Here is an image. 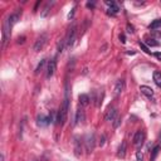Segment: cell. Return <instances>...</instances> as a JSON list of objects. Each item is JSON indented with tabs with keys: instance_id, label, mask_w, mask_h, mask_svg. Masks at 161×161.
Masks as SVG:
<instances>
[{
	"instance_id": "obj_39",
	"label": "cell",
	"mask_w": 161,
	"mask_h": 161,
	"mask_svg": "<svg viewBox=\"0 0 161 161\" xmlns=\"http://www.w3.org/2000/svg\"><path fill=\"white\" fill-rule=\"evenodd\" d=\"M33 161H37V160H33Z\"/></svg>"
},
{
	"instance_id": "obj_22",
	"label": "cell",
	"mask_w": 161,
	"mask_h": 161,
	"mask_svg": "<svg viewBox=\"0 0 161 161\" xmlns=\"http://www.w3.org/2000/svg\"><path fill=\"white\" fill-rule=\"evenodd\" d=\"M53 4H54V1H52V3H48V4L45 5V8H44V9H43L42 14H40V15H42L43 18H45V16L48 15V13H49V11H51L49 9H51V8H52V5H53Z\"/></svg>"
},
{
	"instance_id": "obj_16",
	"label": "cell",
	"mask_w": 161,
	"mask_h": 161,
	"mask_svg": "<svg viewBox=\"0 0 161 161\" xmlns=\"http://www.w3.org/2000/svg\"><path fill=\"white\" fill-rule=\"evenodd\" d=\"M160 145H156L154 149L151 150V155H150V161H155V159L157 157V155H159L160 152Z\"/></svg>"
},
{
	"instance_id": "obj_1",
	"label": "cell",
	"mask_w": 161,
	"mask_h": 161,
	"mask_svg": "<svg viewBox=\"0 0 161 161\" xmlns=\"http://www.w3.org/2000/svg\"><path fill=\"white\" fill-rule=\"evenodd\" d=\"M84 150H86L87 155L92 154L93 150H95V146H96V136L93 132H89L84 136Z\"/></svg>"
},
{
	"instance_id": "obj_7",
	"label": "cell",
	"mask_w": 161,
	"mask_h": 161,
	"mask_svg": "<svg viewBox=\"0 0 161 161\" xmlns=\"http://www.w3.org/2000/svg\"><path fill=\"white\" fill-rule=\"evenodd\" d=\"M55 68H57V59L55 58H52L51 60L48 62V67H47V80H49L51 77H53L54 72H55Z\"/></svg>"
},
{
	"instance_id": "obj_3",
	"label": "cell",
	"mask_w": 161,
	"mask_h": 161,
	"mask_svg": "<svg viewBox=\"0 0 161 161\" xmlns=\"http://www.w3.org/2000/svg\"><path fill=\"white\" fill-rule=\"evenodd\" d=\"M77 38V24L73 23V25L69 28L68 33L66 35V40H67V48H71V47L74 44V40Z\"/></svg>"
},
{
	"instance_id": "obj_32",
	"label": "cell",
	"mask_w": 161,
	"mask_h": 161,
	"mask_svg": "<svg viewBox=\"0 0 161 161\" xmlns=\"http://www.w3.org/2000/svg\"><path fill=\"white\" fill-rule=\"evenodd\" d=\"M133 27H132V25H131V24H127V33L128 34H132L133 33Z\"/></svg>"
},
{
	"instance_id": "obj_37",
	"label": "cell",
	"mask_w": 161,
	"mask_h": 161,
	"mask_svg": "<svg viewBox=\"0 0 161 161\" xmlns=\"http://www.w3.org/2000/svg\"><path fill=\"white\" fill-rule=\"evenodd\" d=\"M39 4H40V1H38L35 4V7H34V11H37V8H38V5H39Z\"/></svg>"
},
{
	"instance_id": "obj_34",
	"label": "cell",
	"mask_w": 161,
	"mask_h": 161,
	"mask_svg": "<svg viewBox=\"0 0 161 161\" xmlns=\"http://www.w3.org/2000/svg\"><path fill=\"white\" fill-rule=\"evenodd\" d=\"M24 42H25V37H19L18 40H16V43H18V44H23Z\"/></svg>"
},
{
	"instance_id": "obj_21",
	"label": "cell",
	"mask_w": 161,
	"mask_h": 161,
	"mask_svg": "<svg viewBox=\"0 0 161 161\" xmlns=\"http://www.w3.org/2000/svg\"><path fill=\"white\" fill-rule=\"evenodd\" d=\"M64 47H67V40H66V38L60 39V42L58 43V47H57V52H58V53H62L63 49H64Z\"/></svg>"
},
{
	"instance_id": "obj_10",
	"label": "cell",
	"mask_w": 161,
	"mask_h": 161,
	"mask_svg": "<svg viewBox=\"0 0 161 161\" xmlns=\"http://www.w3.org/2000/svg\"><path fill=\"white\" fill-rule=\"evenodd\" d=\"M20 16H22V9H16L13 14H10V15L8 16V20H9V23L11 24V27H13L15 23H18V20L20 19Z\"/></svg>"
},
{
	"instance_id": "obj_4",
	"label": "cell",
	"mask_w": 161,
	"mask_h": 161,
	"mask_svg": "<svg viewBox=\"0 0 161 161\" xmlns=\"http://www.w3.org/2000/svg\"><path fill=\"white\" fill-rule=\"evenodd\" d=\"M47 42H48V34H47V33H42L39 37L37 38L35 43H34V45H33V51L34 52H40L45 47Z\"/></svg>"
},
{
	"instance_id": "obj_26",
	"label": "cell",
	"mask_w": 161,
	"mask_h": 161,
	"mask_svg": "<svg viewBox=\"0 0 161 161\" xmlns=\"http://www.w3.org/2000/svg\"><path fill=\"white\" fill-rule=\"evenodd\" d=\"M113 121H115V122H113V128H118L120 125H121V121H122V120H121V116H117L116 118L113 120Z\"/></svg>"
},
{
	"instance_id": "obj_33",
	"label": "cell",
	"mask_w": 161,
	"mask_h": 161,
	"mask_svg": "<svg viewBox=\"0 0 161 161\" xmlns=\"http://www.w3.org/2000/svg\"><path fill=\"white\" fill-rule=\"evenodd\" d=\"M120 42H121L122 43V44H125V43H126V37H125V34H120Z\"/></svg>"
},
{
	"instance_id": "obj_8",
	"label": "cell",
	"mask_w": 161,
	"mask_h": 161,
	"mask_svg": "<svg viewBox=\"0 0 161 161\" xmlns=\"http://www.w3.org/2000/svg\"><path fill=\"white\" fill-rule=\"evenodd\" d=\"M76 121H74V125L76 124H83L84 121H86V113H84V110H83V107L81 106H78L77 108V111H76Z\"/></svg>"
},
{
	"instance_id": "obj_27",
	"label": "cell",
	"mask_w": 161,
	"mask_h": 161,
	"mask_svg": "<svg viewBox=\"0 0 161 161\" xmlns=\"http://www.w3.org/2000/svg\"><path fill=\"white\" fill-rule=\"evenodd\" d=\"M48 118H49V122H51V124H54L55 122V118H57V117H55V113L53 111H51V113L48 115Z\"/></svg>"
},
{
	"instance_id": "obj_5",
	"label": "cell",
	"mask_w": 161,
	"mask_h": 161,
	"mask_svg": "<svg viewBox=\"0 0 161 161\" xmlns=\"http://www.w3.org/2000/svg\"><path fill=\"white\" fill-rule=\"evenodd\" d=\"M74 141H73V151H74V156L76 157H81L82 156V151H83V141L80 136H74Z\"/></svg>"
},
{
	"instance_id": "obj_23",
	"label": "cell",
	"mask_w": 161,
	"mask_h": 161,
	"mask_svg": "<svg viewBox=\"0 0 161 161\" xmlns=\"http://www.w3.org/2000/svg\"><path fill=\"white\" fill-rule=\"evenodd\" d=\"M139 45H140V48H141L146 54H151V52H150V49H149V47L146 45L143 42H141V40H140V42H139Z\"/></svg>"
},
{
	"instance_id": "obj_29",
	"label": "cell",
	"mask_w": 161,
	"mask_h": 161,
	"mask_svg": "<svg viewBox=\"0 0 161 161\" xmlns=\"http://www.w3.org/2000/svg\"><path fill=\"white\" fill-rule=\"evenodd\" d=\"M74 14H76V7H73V8H72V10L69 11V14H68V19H69V20H72L73 18H74Z\"/></svg>"
},
{
	"instance_id": "obj_36",
	"label": "cell",
	"mask_w": 161,
	"mask_h": 161,
	"mask_svg": "<svg viewBox=\"0 0 161 161\" xmlns=\"http://www.w3.org/2000/svg\"><path fill=\"white\" fill-rule=\"evenodd\" d=\"M126 53H127V54H135V53H136V52H135V51H127V52H126Z\"/></svg>"
},
{
	"instance_id": "obj_11",
	"label": "cell",
	"mask_w": 161,
	"mask_h": 161,
	"mask_svg": "<svg viewBox=\"0 0 161 161\" xmlns=\"http://www.w3.org/2000/svg\"><path fill=\"white\" fill-rule=\"evenodd\" d=\"M124 88H125V81L124 80H118L116 82V84H115V92H113L115 97H118V96L122 93Z\"/></svg>"
},
{
	"instance_id": "obj_30",
	"label": "cell",
	"mask_w": 161,
	"mask_h": 161,
	"mask_svg": "<svg viewBox=\"0 0 161 161\" xmlns=\"http://www.w3.org/2000/svg\"><path fill=\"white\" fill-rule=\"evenodd\" d=\"M136 159H137V161H143V155H142L141 151L136 152Z\"/></svg>"
},
{
	"instance_id": "obj_2",
	"label": "cell",
	"mask_w": 161,
	"mask_h": 161,
	"mask_svg": "<svg viewBox=\"0 0 161 161\" xmlns=\"http://www.w3.org/2000/svg\"><path fill=\"white\" fill-rule=\"evenodd\" d=\"M11 24L9 23V20H8V18H5L4 20V23H3V49L5 48V45H7V43H8V39L10 38V33H11Z\"/></svg>"
},
{
	"instance_id": "obj_12",
	"label": "cell",
	"mask_w": 161,
	"mask_h": 161,
	"mask_svg": "<svg viewBox=\"0 0 161 161\" xmlns=\"http://www.w3.org/2000/svg\"><path fill=\"white\" fill-rule=\"evenodd\" d=\"M37 125L39 126V127H47L48 125H51V122H49L48 116L39 115V116L37 117Z\"/></svg>"
},
{
	"instance_id": "obj_17",
	"label": "cell",
	"mask_w": 161,
	"mask_h": 161,
	"mask_svg": "<svg viewBox=\"0 0 161 161\" xmlns=\"http://www.w3.org/2000/svg\"><path fill=\"white\" fill-rule=\"evenodd\" d=\"M118 11H120V8L117 7V4L115 3V4H113V5H111V7H110V9L107 10V14H108V15H111V16H115L116 14L118 13Z\"/></svg>"
},
{
	"instance_id": "obj_14",
	"label": "cell",
	"mask_w": 161,
	"mask_h": 161,
	"mask_svg": "<svg viewBox=\"0 0 161 161\" xmlns=\"http://www.w3.org/2000/svg\"><path fill=\"white\" fill-rule=\"evenodd\" d=\"M78 101H80V104L82 107H87L89 104V96L86 95V93H82V95H80V97H78Z\"/></svg>"
},
{
	"instance_id": "obj_15",
	"label": "cell",
	"mask_w": 161,
	"mask_h": 161,
	"mask_svg": "<svg viewBox=\"0 0 161 161\" xmlns=\"http://www.w3.org/2000/svg\"><path fill=\"white\" fill-rule=\"evenodd\" d=\"M140 91H141V93H143L145 96H147L149 98H152V97H154V91H152V88H150V87H147V86H141V87H140Z\"/></svg>"
},
{
	"instance_id": "obj_20",
	"label": "cell",
	"mask_w": 161,
	"mask_h": 161,
	"mask_svg": "<svg viewBox=\"0 0 161 161\" xmlns=\"http://www.w3.org/2000/svg\"><path fill=\"white\" fill-rule=\"evenodd\" d=\"M157 28H161V19H155L154 22L149 25V29H152V30H155V29H157Z\"/></svg>"
},
{
	"instance_id": "obj_35",
	"label": "cell",
	"mask_w": 161,
	"mask_h": 161,
	"mask_svg": "<svg viewBox=\"0 0 161 161\" xmlns=\"http://www.w3.org/2000/svg\"><path fill=\"white\" fill-rule=\"evenodd\" d=\"M154 55H155V57H156L159 60H161V53H160V52H156V53H154Z\"/></svg>"
},
{
	"instance_id": "obj_18",
	"label": "cell",
	"mask_w": 161,
	"mask_h": 161,
	"mask_svg": "<svg viewBox=\"0 0 161 161\" xmlns=\"http://www.w3.org/2000/svg\"><path fill=\"white\" fill-rule=\"evenodd\" d=\"M154 82L156 83L157 87H161V72L159 71L154 72Z\"/></svg>"
},
{
	"instance_id": "obj_9",
	"label": "cell",
	"mask_w": 161,
	"mask_h": 161,
	"mask_svg": "<svg viewBox=\"0 0 161 161\" xmlns=\"http://www.w3.org/2000/svg\"><path fill=\"white\" fill-rule=\"evenodd\" d=\"M116 117H117V108L116 107H110L107 110L106 115H104V120L108 122H112Z\"/></svg>"
},
{
	"instance_id": "obj_38",
	"label": "cell",
	"mask_w": 161,
	"mask_h": 161,
	"mask_svg": "<svg viewBox=\"0 0 161 161\" xmlns=\"http://www.w3.org/2000/svg\"><path fill=\"white\" fill-rule=\"evenodd\" d=\"M5 160V157H4V154H1V161H4Z\"/></svg>"
},
{
	"instance_id": "obj_13",
	"label": "cell",
	"mask_w": 161,
	"mask_h": 161,
	"mask_svg": "<svg viewBox=\"0 0 161 161\" xmlns=\"http://www.w3.org/2000/svg\"><path fill=\"white\" fill-rule=\"evenodd\" d=\"M126 151H127V142L124 140V141L121 142V145L118 146V150H117V156L121 157V159H124V157L126 156Z\"/></svg>"
},
{
	"instance_id": "obj_24",
	"label": "cell",
	"mask_w": 161,
	"mask_h": 161,
	"mask_svg": "<svg viewBox=\"0 0 161 161\" xmlns=\"http://www.w3.org/2000/svg\"><path fill=\"white\" fill-rule=\"evenodd\" d=\"M103 97H104V92L103 91H101V93H99V96H98V99H97V103H96V107L97 108L101 107L102 101H103Z\"/></svg>"
},
{
	"instance_id": "obj_28",
	"label": "cell",
	"mask_w": 161,
	"mask_h": 161,
	"mask_svg": "<svg viewBox=\"0 0 161 161\" xmlns=\"http://www.w3.org/2000/svg\"><path fill=\"white\" fill-rule=\"evenodd\" d=\"M104 143H106V135L102 133V135H101V137H99V146L102 147V146H103Z\"/></svg>"
},
{
	"instance_id": "obj_6",
	"label": "cell",
	"mask_w": 161,
	"mask_h": 161,
	"mask_svg": "<svg viewBox=\"0 0 161 161\" xmlns=\"http://www.w3.org/2000/svg\"><path fill=\"white\" fill-rule=\"evenodd\" d=\"M143 141H145V132H143L142 130H137L133 136V145L136 146L137 149H140L142 146Z\"/></svg>"
},
{
	"instance_id": "obj_25",
	"label": "cell",
	"mask_w": 161,
	"mask_h": 161,
	"mask_svg": "<svg viewBox=\"0 0 161 161\" xmlns=\"http://www.w3.org/2000/svg\"><path fill=\"white\" fill-rule=\"evenodd\" d=\"M146 44H147V47H159L160 43L156 42L155 39H147L146 40Z\"/></svg>"
},
{
	"instance_id": "obj_19",
	"label": "cell",
	"mask_w": 161,
	"mask_h": 161,
	"mask_svg": "<svg viewBox=\"0 0 161 161\" xmlns=\"http://www.w3.org/2000/svg\"><path fill=\"white\" fill-rule=\"evenodd\" d=\"M45 64H47V59H42L39 63H38V66H37V68H35V74H39L40 72H43Z\"/></svg>"
},
{
	"instance_id": "obj_31",
	"label": "cell",
	"mask_w": 161,
	"mask_h": 161,
	"mask_svg": "<svg viewBox=\"0 0 161 161\" xmlns=\"http://www.w3.org/2000/svg\"><path fill=\"white\" fill-rule=\"evenodd\" d=\"M86 5H87V8H89V9H93V8L96 7V1H88Z\"/></svg>"
}]
</instances>
